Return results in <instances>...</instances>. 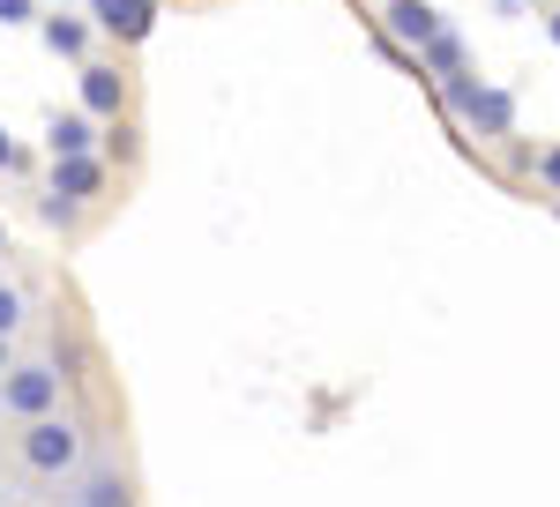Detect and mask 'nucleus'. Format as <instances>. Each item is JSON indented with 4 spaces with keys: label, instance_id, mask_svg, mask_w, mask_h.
I'll list each match as a JSON object with an SVG mask.
<instances>
[{
    "label": "nucleus",
    "instance_id": "nucleus-1",
    "mask_svg": "<svg viewBox=\"0 0 560 507\" xmlns=\"http://www.w3.org/2000/svg\"><path fill=\"white\" fill-rule=\"evenodd\" d=\"M15 463L31 477H45V485H68L90 463V425L68 418V411H45V418H31L15 433Z\"/></svg>",
    "mask_w": 560,
    "mask_h": 507
},
{
    "label": "nucleus",
    "instance_id": "nucleus-2",
    "mask_svg": "<svg viewBox=\"0 0 560 507\" xmlns=\"http://www.w3.org/2000/svg\"><path fill=\"white\" fill-rule=\"evenodd\" d=\"M60 396H68V374H60V358H15L8 374H0V411L8 418H45V411H60Z\"/></svg>",
    "mask_w": 560,
    "mask_h": 507
},
{
    "label": "nucleus",
    "instance_id": "nucleus-3",
    "mask_svg": "<svg viewBox=\"0 0 560 507\" xmlns=\"http://www.w3.org/2000/svg\"><path fill=\"white\" fill-rule=\"evenodd\" d=\"M456 120L471 127L478 142H509V134H516V97H509V90H493V83H478L471 97H464V113H456Z\"/></svg>",
    "mask_w": 560,
    "mask_h": 507
},
{
    "label": "nucleus",
    "instance_id": "nucleus-4",
    "mask_svg": "<svg viewBox=\"0 0 560 507\" xmlns=\"http://www.w3.org/2000/svg\"><path fill=\"white\" fill-rule=\"evenodd\" d=\"M433 31H441V8H433V0H388L382 8V38L404 45V52H419Z\"/></svg>",
    "mask_w": 560,
    "mask_h": 507
},
{
    "label": "nucleus",
    "instance_id": "nucleus-5",
    "mask_svg": "<svg viewBox=\"0 0 560 507\" xmlns=\"http://www.w3.org/2000/svg\"><path fill=\"white\" fill-rule=\"evenodd\" d=\"M75 83H83V113L90 120H120V113H128V75H120V68H97V60H90Z\"/></svg>",
    "mask_w": 560,
    "mask_h": 507
},
{
    "label": "nucleus",
    "instance_id": "nucleus-6",
    "mask_svg": "<svg viewBox=\"0 0 560 507\" xmlns=\"http://www.w3.org/2000/svg\"><path fill=\"white\" fill-rule=\"evenodd\" d=\"M90 15H97V31H113V38H150V31H158V0H90Z\"/></svg>",
    "mask_w": 560,
    "mask_h": 507
},
{
    "label": "nucleus",
    "instance_id": "nucleus-7",
    "mask_svg": "<svg viewBox=\"0 0 560 507\" xmlns=\"http://www.w3.org/2000/svg\"><path fill=\"white\" fill-rule=\"evenodd\" d=\"M471 68V45H464V31H433L427 45H419V75H433V83H448V75H464Z\"/></svg>",
    "mask_w": 560,
    "mask_h": 507
},
{
    "label": "nucleus",
    "instance_id": "nucleus-8",
    "mask_svg": "<svg viewBox=\"0 0 560 507\" xmlns=\"http://www.w3.org/2000/svg\"><path fill=\"white\" fill-rule=\"evenodd\" d=\"M97 187H105V165H97V157H52V202L75 210V202H90Z\"/></svg>",
    "mask_w": 560,
    "mask_h": 507
},
{
    "label": "nucleus",
    "instance_id": "nucleus-9",
    "mask_svg": "<svg viewBox=\"0 0 560 507\" xmlns=\"http://www.w3.org/2000/svg\"><path fill=\"white\" fill-rule=\"evenodd\" d=\"M75 507H135L120 470H75Z\"/></svg>",
    "mask_w": 560,
    "mask_h": 507
},
{
    "label": "nucleus",
    "instance_id": "nucleus-10",
    "mask_svg": "<svg viewBox=\"0 0 560 507\" xmlns=\"http://www.w3.org/2000/svg\"><path fill=\"white\" fill-rule=\"evenodd\" d=\"M90 142H97L90 113H60V120L45 127V150H52V157H90Z\"/></svg>",
    "mask_w": 560,
    "mask_h": 507
},
{
    "label": "nucleus",
    "instance_id": "nucleus-11",
    "mask_svg": "<svg viewBox=\"0 0 560 507\" xmlns=\"http://www.w3.org/2000/svg\"><path fill=\"white\" fill-rule=\"evenodd\" d=\"M45 45L75 60V52H83V45H90V23H75V15H45Z\"/></svg>",
    "mask_w": 560,
    "mask_h": 507
},
{
    "label": "nucleus",
    "instance_id": "nucleus-12",
    "mask_svg": "<svg viewBox=\"0 0 560 507\" xmlns=\"http://www.w3.org/2000/svg\"><path fill=\"white\" fill-rule=\"evenodd\" d=\"M23 321H31V298H23V284L0 276V337L15 343V337H23Z\"/></svg>",
    "mask_w": 560,
    "mask_h": 507
},
{
    "label": "nucleus",
    "instance_id": "nucleus-13",
    "mask_svg": "<svg viewBox=\"0 0 560 507\" xmlns=\"http://www.w3.org/2000/svg\"><path fill=\"white\" fill-rule=\"evenodd\" d=\"M530 172H538V187L560 202V150H538V165H530Z\"/></svg>",
    "mask_w": 560,
    "mask_h": 507
},
{
    "label": "nucleus",
    "instance_id": "nucleus-14",
    "mask_svg": "<svg viewBox=\"0 0 560 507\" xmlns=\"http://www.w3.org/2000/svg\"><path fill=\"white\" fill-rule=\"evenodd\" d=\"M38 15V0H0V23H31Z\"/></svg>",
    "mask_w": 560,
    "mask_h": 507
},
{
    "label": "nucleus",
    "instance_id": "nucleus-15",
    "mask_svg": "<svg viewBox=\"0 0 560 507\" xmlns=\"http://www.w3.org/2000/svg\"><path fill=\"white\" fill-rule=\"evenodd\" d=\"M15 165H23V150H15V134L0 127V172H15Z\"/></svg>",
    "mask_w": 560,
    "mask_h": 507
},
{
    "label": "nucleus",
    "instance_id": "nucleus-16",
    "mask_svg": "<svg viewBox=\"0 0 560 507\" xmlns=\"http://www.w3.org/2000/svg\"><path fill=\"white\" fill-rule=\"evenodd\" d=\"M8 366H15V343H8V337H0V374H8Z\"/></svg>",
    "mask_w": 560,
    "mask_h": 507
},
{
    "label": "nucleus",
    "instance_id": "nucleus-17",
    "mask_svg": "<svg viewBox=\"0 0 560 507\" xmlns=\"http://www.w3.org/2000/svg\"><path fill=\"white\" fill-rule=\"evenodd\" d=\"M546 31H553V45H560V8H546Z\"/></svg>",
    "mask_w": 560,
    "mask_h": 507
},
{
    "label": "nucleus",
    "instance_id": "nucleus-18",
    "mask_svg": "<svg viewBox=\"0 0 560 507\" xmlns=\"http://www.w3.org/2000/svg\"><path fill=\"white\" fill-rule=\"evenodd\" d=\"M0 254H8V232H0Z\"/></svg>",
    "mask_w": 560,
    "mask_h": 507
},
{
    "label": "nucleus",
    "instance_id": "nucleus-19",
    "mask_svg": "<svg viewBox=\"0 0 560 507\" xmlns=\"http://www.w3.org/2000/svg\"><path fill=\"white\" fill-rule=\"evenodd\" d=\"M553 210H560V202H553Z\"/></svg>",
    "mask_w": 560,
    "mask_h": 507
},
{
    "label": "nucleus",
    "instance_id": "nucleus-20",
    "mask_svg": "<svg viewBox=\"0 0 560 507\" xmlns=\"http://www.w3.org/2000/svg\"><path fill=\"white\" fill-rule=\"evenodd\" d=\"M68 507H75V500H68Z\"/></svg>",
    "mask_w": 560,
    "mask_h": 507
}]
</instances>
